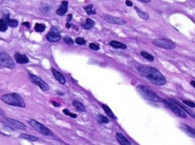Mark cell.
Masks as SVG:
<instances>
[{
  "label": "cell",
  "mask_w": 195,
  "mask_h": 145,
  "mask_svg": "<svg viewBox=\"0 0 195 145\" xmlns=\"http://www.w3.org/2000/svg\"><path fill=\"white\" fill-rule=\"evenodd\" d=\"M137 70L141 75L147 78L153 84L158 86H163L165 84L166 80L165 77L156 68L152 66H140L137 67Z\"/></svg>",
  "instance_id": "6da1fadb"
},
{
  "label": "cell",
  "mask_w": 195,
  "mask_h": 145,
  "mask_svg": "<svg viewBox=\"0 0 195 145\" xmlns=\"http://www.w3.org/2000/svg\"><path fill=\"white\" fill-rule=\"evenodd\" d=\"M139 94L147 101L153 102H162L163 99L151 88L143 85H139L136 87Z\"/></svg>",
  "instance_id": "7a4b0ae2"
},
{
  "label": "cell",
  "mask_w": 195,
  "mask_h": 145,
  "mask_svg": "<svg viewBox=\"0 0 195 145\" xmlns=\"http://www.w3.org/2000/svg\"><path fill=\"white\" fill-rule=\"evenodd\" d=\"M1 99L4 103L10 106L20 107V108H25L26 106L22 97L16 93L5 94L1 97Z\"/></svg>",
  "instance_id": "3957f363"
},
{
  "label": "cell",
  "mask_w": 195,
  "mask_h": 145,
  "mask_svg": "<svg viewBox=\"0 0 195 145\" xmlns=\"http://www.w3.org/2000/svg\"><path fill=\"white\" fill-rule=\"evenodd\" d=\"M162 102L165 104V106L167 107L168 109H170L173 113H174L178 117L182 118H186L187 117L186 114L184 112V110H182V109L177 105L176 103L174 101V99H163Z\"/></svg>",
  "instance_id": "277c9868"
},
{
  "label": "cell",
  "mask_w": 195,
  "mask_h": 145,
  "mask_svg": "<svg viewBox=\"0 0 195 145\" xmlns=\"http://www.w3.org/2000/svg\"><path fill=\"white\" fill-rule=\"evenodd\" d=\"M29 124L30 126L37 130V132H39L41 134L45 135V136H53V134L51 132V130H49L48 128H47L46 126L43 125L42 124L38 122L37 121L35 120H31L29 122Z\"/></svg>",
  "instance_id": "5b68a950"
},
{
  "label": "cell",
  "mask_w": 195,
  "mask_h": 145,
  "mask_svg": "<svg viewBox=\"0 0 195 145\" xmlns=\"http://www.w3.org/2000/svg\"><path fill=\"white\" fill-rule=\"evenodd\" d=\"M153 44L156 46L167 50H172L176 48V44L172 40L166 39H157L154 40Z\"/></svg>",
  "instance_id": "8992f818"
},
{
  "label": "cell",
  "mask_w": 195,
  "mask_h": 145,
  "mask_svg": "<svg viewBox=\"0 0 195 145\" xmlns=\"http://www.w3.org/2000/svg\"><path fill=\"white\" fill-rule=\"evenodd\" d=\"M0 66L8 69H14V64L12 59L6 53H0Z\"/></svg>",
  "instance_id": "52a82bcc"
},
{
  "label": "cell",
  "mask_w": 195,
  "mask_h": 145,
  "mask_svg": "<svg viewBox=\"0 0 195 145\" xmlns=\"http://www.w3.org/2000/svg\"><path fill=\"white\" fill-rule=\"evenodd\" d=\"M28 75H29V79L30 80V81L33 83L34 84L38 85V86L41 88L43 91H48L49 89V85H47L46 83L41 79V77H38V76L35 75L31 74V73H28Z\"/></svg>",
  "instance_id": "ba28073f"
},
{
  "label": "cell",
  "mask_w": 195,
  "mask_h": 145,
  "mask_svg": "<svg viewBox=\"0 0 195 145\" xmlns=\"http://www.w3.org/2000/svg\"><path fill=\"white\" fill-rule=\"evenodd\" d=\"M47 40L50 42H57L61 39V35L58 28L57 27H52L47 34Z\"/></svg>",
  "instance_id": "9c48e42d"
},
{
  "label": "cell",
  "mask_w": 195,
  "mask_h": 145,
  "mask_svg": "<svg viewBox=\"0 0 195 145\" xmlns=\"http://www.w3.org/2000/svg\"><path fill=\"white\" fill-rule=\"evenodd\" d=\"M103 18L107 22L113 24H117V25H124L126 24V22L124 20V19L121 18H118L116 16H113L109 14H103Z\"/></svg>",
  "instance_id": "30bf717a"
},
{
  "label": "cell",
  "mask_w": 195,
  "mask_h": 145,
  "mask_svg": "<svg viewBox=\"0 0 195 145\" xmlns=\"http://www.w3.org/2000/svg\"><path fill=\"white\" fill-rule=\"evenodd\" d=\"M6 122L11 126L15 128H16V129L21 130H25L27 129L26 126L23 123L19 122V121H18V120H14V119L10 118H6Z\"/></svg>",
  "instance_id": "8fae6325"
},
{
  "label": "cell",
  "mask_w": 195,
  "mask_h": 145,
  "mask_svg": "<svg viewBox=\"0 0 195 145\" xmlns=\"http://www.w3.org/2000/svg\"><path fill=\"white\" fill-rule=\"evenodd\" d=\"M15 61L18 64H27L29 63V59L25 54H21L20 53H16L14 55Z\"/></svg>",
  "instance_id": "7c38bea8"
},
{
  "label": "cell",
  "mask_w": 195,
  "mask_h": 145,
  "mask_svg": "<svg viewBox=\"0 0 195 145\" xmlns=\"http://www.w3.org/2000/svg\"><path fill=\"white\" fill-rule=\"evenodd\" d=\"M68 2L67 1H63L61 2V6H59V8L58 9V10L56 11V14H58V16H64L68 11Z\"/></svg>",
  "instance_id": "4fadbf2b"
},
{
  "label": "cell",
  "mask_w": 195,
  "mask_h": 145,
  "mask_svg": "<svg viewBox=\"0 0 195 145\" xmlns=\"http://www.w3.org/2000/svg\"><path fill=\"white\" fill-rule=\"evenodd\" d=\"M52 73H53L54 77L56 78V79L58 81L59 84L62 85H64L66 84V78L60 72H59V71H57L56 69H52Z\"/></svg>",
  "instance_id": "5bb4252c"
},
{
  "label": "cell",
  "mask_w": 195,
  "mask_h": 145,
  "mask_svg": "<svg viewBox=\"0 0 195 145\" xmlns=\"http://www.w3.org/2000/svg\"><path fill=\"white\" fill-rule=\"evenodd\" d=\"M180 128L184 131V132H186L188 135H189L190 136H191L192 138H194L195 137V132L193 128L190 127L189 126H188L186 124H180Z\"/></svg>",
  "instance_id": "9a60e30c"
},
{
  "label": "cell",
  "mask_w": 195,
  "mask_h": 145,
  "mask_svg": "<svg viewBox=\"0 0 195 145\" xmlns=\"http://www.w3.org/2000/svg\"><path fill=\"white\" fill-rule=\"evenodd\" d=\"M116 139H117L118 142H119V144H120L122 145H130L131 144L130 141H128L126 138L124 136L122 133L117 132L116 134Z\"/></svg>",
  "instance_id": "2e32d148"
},
{
  "label": "cell",
  "mask_w": 195,
  "mask_h": 145,
  "mask_svg": "<svg viewBox=\"0 0 195 145\" xmlns=\"http://www.w3.org/2000/svg\"><path fill=\"white\" fill-rule=\"evenodd\" d=\"M4 21L7 24V25L9 26L11 28H16L17 27L18 25V21L16 20H14V19H10L9 18V16H6V20Z\"/></svg>",
  "instance_id": "e0dca14e"
},
{
  "label": "cell",
  "mask_w": 195,
  "mask_h": 145,
  "mask_svg": "<svg viewBox=\"0 0 195 145\" xmlns=\"http://www.w3.org/2000/svg\"><path fill=\"white\" fill-rule=\"evenodd\" d=\"M95 26V22L91 19L90 18H87L86 21L84 23H83L82 24V28L85 30H90L93 27Z\"/></svg>",
  "instance_id": "ac0fdd59"
},
{
  "label": "cell",
  "mask_w": 195,
  "mask_h": 145,
  "mask_svg": "<svg viewBox=\"0 0 195 145\" xmlns=\"http://www.w3.org/2000/svg\"><path fill=\"white\" fill-rule=\"evenodd\" d=\"M110 45L115 49H126L127 48V46L122 42L116 41V40H112L110 42Z\"/></svg>",
  "instance_id": "d6986e66"
},
{
  "label": "cell",
  "mask_w": 195,
  "mask_h": 145,
  "mask_svg": "<svg viewBox=\"0 0 195 145\" xmlns=\"http://www.w3.org/2000/svg\"><path fill=\"white\" fill-rule=\"evenodd\" d=\"M84 8L85 11H86L87 14L89 16L95 15V14H96V10L95 9L94 6L92 4H90V5H88V6H84V8Z\"/></svg>",
  "instance_id": "ffe728a7"
},
{
  "label": "cell",
  "mask_w": 195,
  "mask_h": 145,
  "mask_svg": "<svg viewBox=\"0 0 195 145\" xmlns=\"http://www.w3.org/2000/svg\"><path fill=\"white\" fill-rule=\"evenodd\" d=\"M72 105L77 110L80 111H82V112H84L85 111V107L81 102L74 100L72 101Z\"/></svg>",
  "instance_id": "44dd1931"
},
{
  "label": "cell",
  "mask_w": 195,
  "mask_h": 145,
  "mask_svg": "<svg viewBox=\"0 0 195 145\" xmlns=\"http://www.w3.org/2000/svg\"><path fill=\"white\" fill-rule=\"evenodd\" d=\"M135 9H136V12L138 14V15L141 18H142V20H149V15L146 12H144V11H142L141 9H139L137 8V7H135Z\"/></svg>",
  "instance_id": "7402d4cb"
},
{
  "label": "cell",
  "mask_w": 195,
  "mask_h": 145,
  "mask_svg": "<svg viewBox=\"0 0 195 145\" xmlns=\"http://www.w3.org/2000/svg\"><path fill=\"white\" fill-rule=\"evenodd\" d=\"M20 138H21V139L28 140V141H32V142H35V141H38V138L37 137L35 136H32V135L25 134V133H22V134H21L20 135Z\"/></svg>",
  "instance_id": "603a6c76"
},
{
  "label": "cell",
  "mask_w": 195,
  "mask_h": 145,
  "mask_svg": "<svg viewBox=\"0 0 195 145\" xmlns=\"http://www.w3.org/2000/svg\"><path fill=\"white\" fill-rule=\"evenodd\" d=\"M174 101H175L177 105H178V106H179L180 108L182 109V110H184V111H186L188 114H189L192 116V117H193V118L194 117V114L193 111H192L191 110H189L188 108H186V107L184 105H183V104L180 103V101H178L177 100H175V99H174Z\"/></svg>",
  "instance_id": "cb8c5ba5"
},
{
  "label": "cell",
  "mask_w": 195,
  "mask_h": 145,
  "mask_svg": "<svg viewBox=\"0 0 195 145\" xmlns=\"http://www.w3.org/2000/svg\"><path fill=\"white\" fill-rule=\"evenodd\" d=\"M102 108H103V109L104 111H105V112L106 113L107 115L109 116V117H111V118L116 119V117L115 116V115H114V114L113 113V111H111L110 108H109V107L108 106L105 105V104H103V105H102Z\"/></svg>",
  "instance_id": "d4e9b609"
},
{
  "label": "cell",
  "mask_w": 195,
  "mask_h": 145,
  "mask_svg": "<svg viewBox=\"0 0 195 145\" xmlns=\"http://www.w3.org/2000/svg\"><path fill=\"white\" fill-rule=\"evenodd\" d=\"M141 56H142V57L146 59L147 60H148L150 62H153L155 60L154 56L152 55V54L147 53V52H145V51H142L141 53Z\"/></svg>",
  "instance_id": "484cf974"
},
{
  "label": "cell",
  "mask_w": 195,
  "mask_h": 145,
  "mask_svg": "<svg viewBox=\"0 0 195 145\" xmlns=\"http://www.w3.org/2000/svg\"><path fill=\"white\" fill-rule=\"evenodd\" d=\"M46 26L43 24L37 23L35 26V30L37 32H43L46 30Z\"/></svg>",
  "instance_id": "4316f807"
},
{
  "label": "cell",
  "mask_w": 195,
  "mask_h": 145,
  "mask_svg": "<svg viewBox=\"0 0 195 145\" xmlns=\"http://www.w3.org/2000/svg\"><path fill=\"white\" fill-rule=\"evenodd\" d=\"M97 122L100 124H108L109 123V119L101 114H99L97 117Z\"/></svg>",
  "instance_id": "83f0119b"
},
{
  "label": "cell",
  "mask_w": 195,
  "mask_h": 145,
  "mask_svg": "<svg viewBox=\"0 0 195 145\" xmlns=\"http://www.w3.org/2000/svg\"><path fill=\"white\" fill-rule=\"evenodd\" d=\"M8 30V25L4 20H0V32H6Z\"/></svg>",
  "instance_id": "f1b7e54d"
},
{
  "label": "cell",
  "mask_w": 195,
  "mask_h": 145,
  "mask_svg": "<svg viewBox=\"0 0 195 145\" xmlns=\"http://www.w3.org/2000/svg\"><path fill=\"white\" fill-rule=\"evenodd\" d=\"M63 113L65 115L70 116V117L72 118H76L77 117V114H73L72 112H70V111H69L68 110V109H64V110H63Z\"/></svg>",
  "instance_id": "f546056e"
},
{
  "label": "cell",
  "mask_w": 195,
  "mask_h": 145,
  "mask_svg": "<svg viewBox=\"0 0 195 145\" xmlns=\"http://www.w3.org/2000/svg\"><path fill=\"white\" fill-rule=\"evenodd\" d=\"M76 43L78 44V45H84L86 44V40H85L82 37H78L76 39Z\"/></svg>",
  "instance_id": "4dcf8cb0"
},
{
  "label": "cell",
  "mask_w": 195,
  "mask_h": 145,
  "mask_svg": "<svg viewBox=\"0 0 195 145\" xmlns=\"http://www.w3.org/2000/svg\"><path fill=\"white\" fill-rule=\"evenodd\" d=\"M64 40L66 44H68L69 45H72L74 44V41H73V40L72 39V38H70L69 36L64 37Z\"/></svg>",
  "instance_id": "1f68e13d"
},
{
  "label": "cell",
  "mask_w": 195,
  "mask_h": 145,
  "mask_svg": "<svg viewBox=\"0 0 195 145\" xmlns=\"http://www.w3.org/2000/svg\"><path fill=\"white\" fill-rule=\"evenodd\" d=\"M183 103H184L186 106L191 107V108H194V106H195L194 103L193 101H189V100H184V101H183Z\"/></svg>",
  "instance_id": "d6a6232c"
},
{
  "label": "cell",
  "mask_w": 195,
  "mask_h": 145,
  "mask_svg": "<svg viewBox=\"0 0 195 145\" xmlns=\"http://www.w3.org/2000/svg\"><path fill=\"white\" fill-rule=\"evenodd\" d=\"M89 48L93 50V51H99L100 49V47L98 44H96L95 43H91L89 44Z\"/></svg>",
  "instance_id": "836d02e7"
},
{
  "label": "cell",
  "mask_w": 195,
  "mask_h": 145,
  "mask_svg": "<svg viewBox=\"0 0 195 145\" xmlns=\"http://www.w3.org/2000/svg\"><path fill=\"white\" fill-rule=\"evenodd\" d=\"M126 4L127 6H129V7L132 6V5H133L132 2L129 1V0H126Z\"/></svg>",
  "instance_id": "e575fe53"
},
{
  "label": "cell",
  "mask_w": 195,
  "mask_h": 145,
  "mask_svg": "<svg viewBox=\"0 0 195 145\" xmlns=\"http://www.w3.org/2000/svg\"><path fill=\"white\" fill-rule=\"evenodd\" d=\"M72 14H69V15L68 16V18H67V22H70V21L72 20Z\"/></svg>",
  "instance_id": "d590c367"
},
{
  "label": "cell",
  "mask_w": 195,
  "mask_h": 145,
  "mask_svg": "<svg viewBox=\"0 0 195 145\" xmlns=\"http://www.w3.org/2000/svg\"><path fill=\"white\" fill-rule=\"evenodd\" d=\"M138 1L143 2V3H149V2H151V0H138Z\"/></svg>",
  "instance_id": "8d00e7d4"
},
{
  "label": "cell",
  "mask_w": 195,
  "mask_h": 145,
  "mask_svg": "<svg viewBox=\"0 0 195 145\" xmlns=\"http://www.w3.org/2000/svg\"><path fill=\"white\" fill-rule=\"evenodd\" d=\"M23 25L25 26H27V28H29L30 27V24H29V22H24L23 23Z\"/></svg>",
  "instance_id": "74e56055"
},
{
  "label": "cell",
  "mask_w": 195,
  "mask_h": 145,
  "mask_svg": "<svg viewBox=\"0 0 195 145\" xmlns=\"http://www.w3.org/2000/svg\"><path fill=\"white\" fill-rule=\"evenodd\" d=\"M52 103H53V106H56V107H59V106H60V105H59V104H57L56 102H55V101H52Z\"/></svg>",
  "instance_id": "f35d334b"
},
{
  "label": "cell",
  "mask_w": 195,
  "mask_h": 145,
  "mask_svg": "<svg viewBox=\"0 0 195 145\" xmlns=\"http://www.w3.org/2000/svg\"><path fill=\"white\" fill-rule=\"evenodd\" d=\"M195 82H194V81H191V85H192V87H195Z\"/></svg>",
  "instance_id": "ab89813d"
},
{
  "label": "cell",
  "mask_w": 195,
  "mask_h": 145,
  "mask_svg": "<svg viewBox=\"0 0 195 145\" xmlns=\"http://www.w3.org/2000/svg\"><path fill=\"white\" fill-rule=\"evenodd\" d=\"M71 26V25L70 24H69V22H68L67 24H66V27H67L68 28H70Z\"/></svg>",
  "instance_id": "60d3db41"
}]
</instances>
